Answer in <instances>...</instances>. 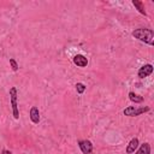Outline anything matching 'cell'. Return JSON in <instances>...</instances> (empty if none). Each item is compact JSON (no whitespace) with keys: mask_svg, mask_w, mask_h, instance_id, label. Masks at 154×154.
I'll return each instance as SVG.
<instances>
[{"mask_svg":"<svg viewBox=\"0 0 154 154\" xmlns=\"http://www.w3.org/2000/svg\"><path fill=\"white\" fill-rule=\"evenodd\" d=\"M132 36L147 45L153 46L154 45V31L152 29L147 28H138L132 31Z\"/></svg>","mask_w":154,"mask_h":154,"instance_id":"1","label":"cell"},{"mask_svg":"<svg viewBox=\"0 0 154 154\" xmlns=\"http://www.w3.org/2000/svg\"><path fill=\"white\" fill-rule=\"evenodd\" d=\"M17 88L12 87L10 89V100H11V106H12V114L14 119H19V109H18V103H17Z\"/></svg>","mask_w":154,"mask_h":154,"instance_id":"2","label":"cell"},{"mask_svg":"<svg viewBox=\"0 0 154 154\" xmlns=\"http://www.w3.org/2000/svg\"><path fill=\"white\" fill-rule=\"evenodd\" d=\"M149 111V107L146 106V107H135V106H129L126 107L123 113L124 116H128V117H137V116H141L142 113H146Z\"/></svg>","mask_w":154,"mask_h":154,"instance_id":"3","label":"cell"},{"mask_svg":"<svg viewBox=\"0 0 154 154\" xmlns=\"http://www.w3.org/2000/svg\"><path fill=\"white\" fill-rule=\"evenodd\" d=\"M78 147L83 154H91L93 153V143L89 140H79Z\"/></svg>","mask_w":154,"mask_h":154,"instance_id":"4","label":"cell"},{"mask_svg":"<svg viewBox=\"0 0 154 154\" xmlns=\"http://www.w3.org/2000/svg\"><path fill=\"white\" fill-rule=\"evenodd\" d=\"M152 73H153V65L152 64H146V65L140 67L137 75H138L140 78H146V77H148Z\"/></svg>","mask_w":154,"mask_h":154,"instance_id":"5","label":"cell"},{"mask_svg":"<svg viewBox=\"0 0 154 154\" xmlns=\"http://www.w3.org/2000/svg\"><path fill=\"white\" fill-rule=\"evenodd\" d=\"M73 64L77 65L78 67H85L88 65V59L82 54H76L73 57Z\"/></svg>","mask_w":154,"mask_h":154,"instance_id":"6","label":"cell"},{"mask_svg":"<svg viewBox=\"0 0 154 154\" xmlns=\"http://www.w3.org/2000/svg\"><path fill=\"white\" fill-rule=\"evenodd\" d=\"M29 117H30V119H31V122L34 124H38L40 123V112H38V108L36 106H32L30 108Z\"/></svg>","mask_w":154,"mask_h":154,"instance_id":"7","label":"cell"},{"mask_svg":"<svg viewBox=\"0 0 154 154\" xmlns=\"http://www.w3.org/2000/svg\"><path fill=\"white\" fill-rule=\"evenodd\" d=\"M138 146H140V142H138V138L137 137H135V138H132L130 142H129V144H128V147H126V153L128 154H131V153H135L136 150H137V148H138Z\"/></svg>","mask_w":154,"mask_h":154,"instance_id":"8","label":"cell"},{"mask_svg":"<svg viewBox=\"0 0 154 154\" xmlns=\"http://www.w3.org/2000/svg\"><path fill=\"white\" fill-rule=\"evenodd\" d=\"M135 154H150V144L147 143V142L141 144L137 148V150L135 152Z\"/></svg>","mask_w":154,"mask_h":154,"instance_id":"9","label":"cell"},{"mask_svg":"<svg viewBox=\"0 0 154 154\" xmlns=\"http://www.w3.org/2000/svg\"><path fill=\"white\" fill-rule=\"evenodd\" d=\"M132 5L136 7V10L141 13V14H143V16H147V12H146V10H144V5H143V2L142 1H138V0H132Z\"/></svg>","mask_w":154,"mask_h":154,"instance_id":"10","label":"cell"},{"mask_svg":"<svg viewBox=\"0 0 154 154\" xmlns=\"http://www.w3.org/2000/svg\"><path fill=\"white\" fill-rule=\"evenodd\" d=\"M129 99H130L132 102H135V103H140V102L143 101V97L140 96V95H137V94H135L134 91H130V93H129Z\"/></svg>","mask_w":154,"mask_h":154,"instance_id":"11","label":"cell"},{"mask_svg":"<svg viewBox=\"0 0 154 154\" xmlns=\"http://www.w3.org/2000/svg\"><path fill=\"white\" fill-rule=\"evenodd\" d=\"M76 90H77L78 94H83L84 90H85V85L83 83H81V82H77L76 83Z\"/></svg>","mask_w":154,"mask_h":154,"instance_id":"12","label":"cell"},{"mask_svg":"<svg viewBox=\"0 0 154 154\" xmlns=\"http://www.w3.org/2000/svg\"><path fill=\"white\" fill-rule=\"evenodd\" d=\"M10 65H11V67H12L13 71H17V70H18V64H17V61H16L13 58L10 59Z\"/></svg>","mask_w":154,"mask_h":154,"instance_id":"13","label":"cell"},{"mask_svg":"<svg viewBox=\"0 0 154 154\" xmlns=\"http://www.w3.org/2000/svg\"><path fill=\"white\" fill-rule=\"evenodd\" d=\"M1 154H12L10 150H7V149H2V152H1Z\"/></svg>","mask_w":154,"mask_h":154,"instance_id":"14","label":"cell"}]
</instances>
